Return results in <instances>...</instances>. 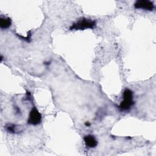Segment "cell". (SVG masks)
<instances>
[{
    "label": "cell",
    "instance_id": "cell-1",
    "mask_svg": "<svg viewBox=\"0 0 156 156\" xmlns=\"http://www.w3.org/2000/svg\"><path fill=\"white\" fill-rule=\"evenodd\" d=\"M96 26V21L90 19L82 18L76 23L73 24L69 27L70 30H84L86 29H93Z\"/></svg>",
    "mask_w": 156,
    "mask_h": 156
},
{
    "label": "cell",
    "instance_id": "cell-2",
    "mask_svg": "<svg viewBox=\"0 0 156 156\" xmlns=\"http://www.w3.org/2000/svg\"><path fill=\"white\" fill-rule=\"evenodd\" d=\"M133 104V92L129 89H126L123 92V101L120 103L119 108L121 110H128Z\"/></svg>",
    "mask_w": 156,
    "mask_h": 156
},
{
    "label": "cell",
    "instance_id": "cell-3",
    "mask_svg": "<svg viewBox=\"0 0 156 156\" xmlns=\"http://www.w3.org/2000/svg\"><path fill=\"white\" fill-rule=\"evenodd\" d=\"M41 121V115L38 112V110L35 108L33 107V108L30 110L28 118V123L32 125H37L40 124Z\"/></svg>",
    "mask_w": 156,
    "mask_h": 156
},
{
    "label": "cell",
    "instance_id": "cell-4",
    "mask_svg": "<svg viewBox=\"0 0 156 156\" xmlns=\"http://www.w3.org/2000/svg\"><path fill=\"white\" fill-rule=\"evenodd\" d=\"M135 9H144L147 10H152L154 9V5L152 2L147 0H139L134 4Z\"/></svg>",
    "mask_w": 156,
    "mask_h": 156
},
{
    "label": "cell",
    "instance_id": "cell-5",
    "mask_svg": "<svg viewBox=\"0 0 156 156\" xmlns=\"http://www.w3.org/2000/svg\"><path fill=\"white\" fill-rule=\"evenodd\" d=\"M85 144L87 147L93 148L95 147L98 144V141L94 138V136L91 135H88L84 136L83 138Z\"/></svg>",
    "mask_w": 156,
    "mask_h": 156
},
{
    "label": "cell",
    "instance_id": "cell-6",
    "mask_svg": "<svg viewBox=\"0 0 156 156\" xmlns=\"http://www.w3.org/2000/svg\"><path fill=\"white\" fill-rule=\"evenodd\" d=\"M12 24L11 19L9 17L0 18V27L2 29L9 28Z\"/></svg>",
    "mask_w": 156,
    "mask_h": 156
},
{
    "label": "cell",
    "instance_id": "cell-7",
    "mask_svg": "<svg viewBox=\"0 0 156 156\" xmlns=\"http://www.w3.org/2000/svg\"><path fill=\"white\" fill-rule=\"evenodd\" d=\"M19 126L15 125V124H8L5 126V129L6 130L10 133H16L19 132V130H18Z\"/></svg>",
    "mask_w": 156,
    "mask_h": 156
},
{
    "label": "cell",
    "instance_id": "cell-8",
    "mask_svg": "<svg viewBox=\"0 0 156 156\" xmlns=\"http://www.w3.org/2000/svg\"><path fill=\"white\" fill-rule=\"evenodd\" d=\"M90 125V124L89 122H86V123H85V126H89Z\"/></svg>",
    "mask_w": 156,
    "mask_h": 156
}]
</instances>
